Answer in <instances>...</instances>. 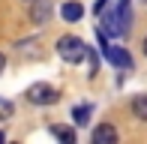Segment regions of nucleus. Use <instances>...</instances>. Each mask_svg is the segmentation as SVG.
<instances>
[{
  "label": "nucleus",
  "mask_w": 147,
  "mask_h": 144,
  "mask_svg": "<svg viewBox=\"0 0 147 144\" xmlns=\"http://www.w3.org/2000/svg\"><path fill=\"white\" fill-rule=\"evenodd\" d=\"M30 18H33L36 24H45V21L51 18V3H48V0H36V6L30 9Z\"/></svg>",
  "instance_id": "nucleus-5"
},
{
  "label": "nucleus",
  "mask_w": 147,
  "mask_h": 144,
  "mask_svg": "<svg viewBox=\"0 0 147 144\" xmlns=\"http://www.w3.org/2000/svg\"><path fill=\"white\" fill-rule=\"evenodd\" d=\"M93 144H117V129L102 123V126L93 129Z\"/></svg>",
  "instance_id": "nucleus-4"
},
{
  "label": "nucleus",
  "mask_w": 147,
  "mask_h": 144,
  "mask_svg": "<svg viewBox=\"0 0 147 144\" xmlns=\"http://www.w3.org/2000/svg\"><path fill=\"white\" fill-rule=\"evenodd\" d=\"M99 45H102V54L108 57L114 66H120V69H132V57H129V51L126 48H120V45H108V39H105V30L99 27Z\"/></svg>",
  "instance_id": "nucleus-2"
},
{
  "label": "nucleus",
  "mask_w": 147,
  "mask_h": 144,
  "mask_svg": "<svg viewBox=\"0 0 147 144\" xmlns=\"http://www.w3.org/2000/svg\"><path fill=\"white\" fill-rule=\"evenodd\" d=\"M3 66H6V57H3V54H0V72H3Z\"/></svg>",
  "instance_id": "nucleus-12"
},
{
  "label": "nucleus",
  "mask_w": 147,
  "mask_h": 144,
  "mask_svg": "<svg viewBox=\"0 0 147 144\" xmlns=\"http://www.w3.org/2000/svg\"><path fill=\"white\" fill-rule=\"evenodd\" d=\"M57 99H60V93L51 84H30L27 87V102H33V105H54Z\"/></svg>",
  "instance_id": "nucleus-3"
},
{
  "label": "nucleus",
  "mask_w": 147,
  "mask_h": 144,
  "mask_svg": "<svg viewBox=\"0 0 147 144\" xmlns=\"http://www.w3.org/2000/svg\"><path fill=\"white\" fill-rule=\"evenodd\" d=\"M51 135L60 138L63 144H75V132H72L69 126H51Z\"/></svg>",
  "instance_id": "nucleus-7"
},
{
  "label": "nucleus",
  "mask_w": 147,
  "mask_h": 144,
  "mask_svg": "<svg viewBox=\"0 0 147 144\" xmlns=\"http://www.w3.org/2000/svg\"><path fill=\"white\" fill-rule=\"evenodd\" d=\"M9 117H12V102L0 99V120H9Z\"/></svg>",
  "instance_id": "nucleus-10"
},
{
  "label": "nucleus",
  "mask_w": 147,
  "mask_h": 144,
  "mask_svg": "<svg viewBox=\"0 0 147 144\" xmlns=\"http://www.w3.org/2000/svg\"><path fill=\"white\" fill-rule=\"evenodd\" d=\"M141 48H144V54H147V36H144V45H141Z\"/></svg>",
  "instance_id": "nucleus-13"
},
{
  "label": "nucleus",
  "mask_w": 147,
  "mask_h": 144,
  "mask_svg": "<svg viewBox=\"0 0 147 144\" xmlns=\"http://www.w3.org/2000/svg\"><path fill=\"white\" fill-rule=\"evenodd\" d=\"M90 105H78L75 111H72V117H75V123H81V126H84V123H87V117H90Z\"/></svg>",
  "instance_id": "nucleus-9"
},
{
  "label": "nucleus",
  "mask_w": 147,
  "mask_h": 144,
  "mask_svg": "<svg viewBox=\"0 0 147 144\" xmlns=\"http://www.w3.org/2000/svg\"><path fill=\"white\" fill-rule=\"evenodd\" d=\"M144 3H147V0H144Z\"/></svg>",
  "instance_id": "nucleus-14"
},
{
  "label": "nucleus",
  "mask_w": 147,
  "mask_h": 144,
  "mask_svg": "<svg viewBox=\"0 0 147 144\" xmlns=\"http://www.w3.org/2000/svg\"><path fill=\"white\" fill-rule=\"evenodd\" d=\"M132 111H135L138 120H147V93H141V96L132 99Z\"/></svg>",
  "instance_id": "nucleus-8"
},
{
  "label": "nucleus",
  "mask_w": 147,
  "mask_h": 144,
  "mask_svg": "<svg viewBox=\"0 0 147 144\" xmlns=\"http://www.w3.org/2000/svg\"><path fill=\"white\" fill-rule=\"evenodd\" d=\"M57 54L63 57L66 63H81L84 57H87V45L78 36H60L57 39Z\"/></svg>",
  "instance_id": "nucleus-1"
},
{
  "label": "nucleus",
  "mask_w": 147,
  "mask_h": 144,
  "mask_svg": "<svg viewBox=\"0 0 147 144\" xmlns=\"http://www.w3.org/2000/svg\"><path fill=\"white\" fill-rule=\"evenodd\" d=\"M105 6H108V0H96V6H93V12H99V15H102V9Z\"/></svg>",
  "instance_id": "nucleus-11"
},
{
  "label": "nucleus",
  "mask_w": 147,
  "mask_h": 144,
  "mask_svg": "<svg viewBox=\"0 0 147 144\" xmlns=\"http://www.w3.org/2000/svg\"><path fill=\"white\" fill-rule=\"evenodd\" d=\"M60 15H63V21H81L84 6L81 3H63L60 6Z\"/></svg>",
  "instance_id": "nucleus-6"
}]
</instances>
